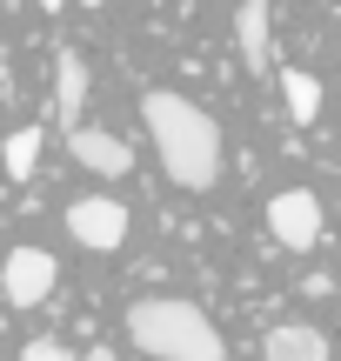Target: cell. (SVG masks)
Instances as JSON below:
<instances>
[{
	"label": "cell",
	"instance_id": "cell-1",
	"mask_svg": "<svg viewBox=\"0 0 341 361\" xmlns=\"http://www.w3.org/2000/svg\"><path fill=\"white\" fill-rule=\"evenodd\" d=\"M141 121H147V141H154V154H161L174 188L208 194L221 180V121L208 107H194L174 87H147L141 94Z\"/></svg>",
	"mask_w": 341,
	"mask_h": 361
},
{
	"label": "cell",
	"instance_id": "cell-2",
	"mask_svg": "<svg viewBox=\"0 0 341 361\" xmlns=\"http://www.w3.org/2000/svg\"><path fill=\"white\" fill-rule=\"evenodd\" d=\"M128 341L154 361H228V341L194 301L181 295H147L128 308Z\"/></svg>",
	"mask_w": 341,
	"mask_h": 361
},
{
	"label": "cell",
	"instance_id": "cell-3",
	"mask_svg": "<svg viewBox=\"0 0 341 361\" xmlns=\"http://www.w3.org/2000/svg\"><path fill=\"white\" fill-rule=\"evenodd\" d=\"M268 234H275L288 255H308V247L321 241V201L308 188H281L275 201H268Z\"/></svg>",
	"mask_w": 341,
	"mask_h": 361
},
{
	"label": "cell",
	"instance_id": "cell-4",
	"mask_svg": "<svg viewBox=\"0 0 341 361\" xmlns=\"http://www.w3.org/2000/svg\"><path fill=\"white\" fill-rule=\"evenodd\" d=\"M67 234H74L80 247H94V255H114V247L128 241V207H120L114 194H87V201L67 207Z\"/></svg>",
	"mask_w": 341,
	"mask_h": 361
},
{
	"label": "cell",
	"instance_id": "cell-5",
	"mask_svg": "<svg viewBox=\"0 0 341 361\" xmlns=\"http://www.w3.org/2000/svg\"><path fill=\"white\" fill-rule=\"evenodd\" d=\"M54 281H61V268H54L47 247H13L7 268H0V295H7L13 308H40V301L54 295Z\"/></svg>",
	"mask_w": 341,
	"mask_h": 361
},
{
	"label": "cell",
	"instance_id": "cell-6",
	"mask_svg": "<svg viewBox=\"0 0 341 361\" xmlns=\"http://www.w3.org/2000/svg\"><path fill=\"white\" fill-rule=\"evenodd\" d=\"M67 154H74L87 174H101V180H120L134 168L128 141H120V134H101V128H67Z\"/></svg>",
	"mask_w": 341,
	"mask_h": 361
},
{
	"label": "cell",
	"instance_id": "cell-7",
	"mask_svg": "<svg viewBox=\"0 0 341 361\" xmlns=\"http://www.w3.org/2000/svg\"><path fill=\"white\" fill-rule=\"evenodd\" d=\"M235 47L248 61V74H275V20H268V0H241L235 7Z\"/></svg>",
	"mask_w": 341,
	"mask_h": 361
},
{
	"label": "cell",
	"instance_id": "cell-8",
	"mask_svg": "<svg viewBox=\"0 0 341 361\" xmlns=\"http://www.w3.org/2000/svg\"><path fill=\"white\" fill-rule=\"evenodd\" d=\"M54 114H61V128H80V114H87V61L74 47L54 54Z\"/></svg>",
	"mask_w": 341,
	"mask_h": 361
},
{
	"label": "cell",
	"instance_id": "cell-9",
	"mask_svg": "<svg viewBox=\"0 0 341 361\" xmlns=\"http://www.w3.org/2000/svg\"><path fill=\"white\" fill-rule=\"evenodd\" d=\"M261 361H328V335L308 322H275L261 341Z\"/></svg>",
	"mask_w": 341,
	"mask_h": 361
},
{
	"label": "cell",
	"instance_id": "cell-10",
	"mask_svg": "<svg viewBox=\"0 0 341 361\" xmlns=\"http://www.w3.org/2000/svg\"><path fill=\"white\" fill-rule=\"evenodd\" d=\"M281 101H288V114L308 128V121H321V80L302 74V67H281Z\"/></svg>",
	"mask_w": 341,
	"mask_h": 361
},
{
	"label": "cell",
	"instance_id": "cell-11",
	"mask_svg": "<svg viewBox=\"0 0 341 361\" xmlns=\"http://www.w3.org/2000/svg\"><path fill=\"white\" fill-rule=\"evenodd\" d=\"M0 161H7L13 180H34V168H40V128H13L7 141H0Z\"/></svg>",
	"mask_w": 341,
	"mask_h": 361
},
{
	"label": "cell",
	"instance_id": "cell-12",
	"mask_svg": "<svg viewBox=\"0 0 341 361\" xmlns=\"http://www.w3.org/2000/svg\"><path fill=\"white\" fill-rule=\"evenodd\" d=\"M20 361H74V355H67L61 341H27V348H20Z\"/></svg>",
	"mask_w": 341,
	"mask_h": 361
},
{
	"label": "cell",
	"instance_id": "cell-13",
	"mask_svg": "<svg viewBox=\"0 0 341 361\" xmlns=\"http://www.w3.org/2000/svg\"><path fill=\"white\" fill-rule=\"evenodd\" d=\"M80 361H120L114 348H87V355H80Z\"/></svg>",
	"mask_w": 341,
	"mask_h": 361
},
{
	"label": "cell",
	"instance_id": "cell-14",
	"mask_svg": "<svg viewBox=\"0 0 341 361\" xmlns=\"http://www.w3.org/2000/svg\"><path fill=\"white\" fill-rule=\"evenodd\" d=\"M40 7H47V13H54V7H61V0H40Z\"/></svg>",
	"mask_w": 341,
	"mask_h": 361
}]
</instances>
